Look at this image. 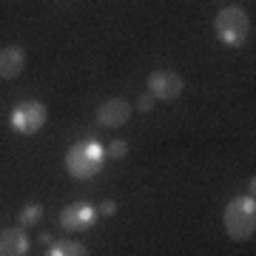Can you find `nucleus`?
<instances>
[{
    "label": "nucleus",
    "instance_id": "1",
    "mask_svg": "<svg viewBox=\"0 0 256 256\" xmlns=\"http://www.w3.org/2000/svg\"><path fill=\"white\" fill-rule=\"evenodd\" d=\"M222 225H225V234H228L234 242H248V239H254V234H256V200H254V194H250V196H234V200L225 205Z\"/></svg>",
    "mask_w": 256,
    "mask_h": 256
},
{
    "label": "nucleus",
    "instance_id": "2",
    "mask_svg": "<svg viewBox=\"0 0 256 256\" xmlns=\"http://www.w3.org/2000/svg\"><path fill=\"white\" fill-rule=\"evenodd\" d=\"M102 162H106V151L97 140H80L68 148L66 154V171L74 176V180H92L102 171Z\"/></svg>",
    "mask_w": 256,
    "mask_h": 256
},
{
    "label": "nucleus",
    "instance_id": "3",
    "mask_svg": "<svg viewBox=\"0 0 256 256\" xmlns=\"http://www.w3.org/2000/svg\"><path fill=\"white\" fill-rule=\"evenodd\" d=\"M214 32L225 46L242 48L250 37V18L245 14V9L239 6H222L214 18Z\"/></svg>",
    "mask_w": 256,
    "mask_h": 256
},
{
    "label": "nucleus",
    "instance_id": "4",
    "mask_svg": "<svg viewBox=\"0 0 256 256\" xmlns=\"http://www.w3.org/2000/svg\"><path fill=\"white\" fill-rule=\"evenodd\" d=\"M12 128L18 131V134H37L40 128L46 126V120H48V108L43 106V102H37V100H26V102H20L18 108L12 111Z\"/></svg>",
    "mask_w": 256,
    "mask_h": 256
},
{
    "label": "nucleus",
    "instance_id": "5",
    "mask_svg": "<svg viewBox=\"0 0 256 256\" xmlns=\"http://www.w3.org/2000/svg\"><path fill=\"white\" fill-rule=\"evenodd\" d=\"M97 208L88 205V202H68L63 210H60V225H63L68 234H80V230H88L97 222Z\"/></svg>",
    "mask_w": 256,
    "mask_h": 256
},
{
    "label": "nucleus",
    "instance_id": "6",
    "mask_svg": "<svg viewBox=\"0 0 256 256\" xmlns=\"http://www.w3.org/2000/svg\"><path fill=\"white\" fill-rule=\"evenodd\" d=\"M182 88H185L182 77L168 72V68H156V72L148 74V94L154 100H174V97L182 94Z\"/></svg>",
    "mask_w": 256,
    "mask_h": 256
},
{
    "label": "nucleus",
    "instance_id": "7",
    "mask_svg": "<svg viewBox=\"0 0 256 256\" xmlns=\"http://www.w3.org/2000/svg\"><path fill=\"white\" fill-rule=\"evenodd\" d=\"M131 114H134L131 102L122 100V97H111V100H106L100 108H97V122H100L102 128H120L131 120Z\"/></svg>",
    "mask_w": 256,
    "mask_h": 256
},
{
    "label": "nucleus",
    "instance_id": "8",
    "mask_svg": "<svg viewBox=\"0 0 256 256\" xmlns=\"http://www.w3.org/2000/svg\"><path fill=\"white\" fill-rule=\"evenodd\" d=\"M26 254H28V236L20 225L0 230V256H26Z\"/></svg>",
    "mask_w": 256,
    "mask_h": 256
},
{
    "label": "nucleus",
    "instance_id": "9",
    "mask_svg": "<svg viewBox=\"0 0 256 256\" xmlns=\"http://www.w3.org/2000/svg\"><path fill=\"white\" fill-rule=\"evenodd\" d=\"M23 68H26V52H23V48L20 46L0 48V77H3V80L18 77Z\"/></svg>",
    "mask_w": 256,
    "mask_h": 256
},
{
    "label": "nucleus",
    "instance_id": "10",
    "mask_svg": "<svg viewBox=\"0 0 256 256\" xmlns=\"http://www.w3.org/2000/svg\"><path fill=\"white\" fill-rule=\"evenodd\" d=\"M48 256H88V248L77 239H60V242H52Z\"/></svg>",
    "mask_w": 256,
    "mask_h": 256
},
{
    "label": "nucleus",
    "instance_id": "11",
    "mask_svg": "<svg viewBox=\"0 0 256 256\" xmlns=\"http://www.w3.org/2000/svg\"><path fill=\"white\" fill-rule=\"evenodd\" d=\"M40 216H43V208H40L37 202H28V205H23V208H20L18 222H20V228L26 230V228H32V225H37V222H40Z\"/></svg>",
    "mask_w": 256,
    "mask_h": 256
},
{
    "label": "nucleus",
    "instance_id": "12",
    "mask_svg": "<svg viewBox=\"0 0 256 256\" xmlns=\"http://www.w3.org/2000/svg\"><path fill=\"white\" fill-rule=\"evenodd\" d=\"M106 154H108L111 160H126V156H128V142H126V140H114Z\"/></svg>",
    "mask_w": 256,
    "mask_h": 256
},
{
    "label": "nucleus",
    "instance_id": "13",
    "mask_svg": "<svg viewBox=\"0 0 256 256\" xmlns=\"http://www.w3.org/2000/svg\"><path fill=\"white\" fill-rule=\"evenodd\" d=\"M97 214H102V216H114V214H117V202H114V200H106L100 208H97Z\"/></svg>",
    "mask_w": 256,
    "mask_h": 256
},
{
    "label": "nucleus",
    "instance_id": "14",
    "mask_svg": "<svg viewBox=\"0 0 256 256\" xmlns=\"http://www.w3.org/2000/svg\"><path fill=\"white\" fill-rule=\"evenodd\" d=\"M151 108H154V97H151V94H142V97L137 100V111L146 114V111H151Z\"/></svg>",
    "mask_w": 256,
    "mask_h": 256
}]
</instances>
